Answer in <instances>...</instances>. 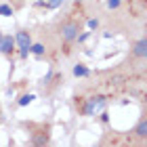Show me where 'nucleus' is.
I'll return each instance as SVG.
<instances>
[{
  "mask_svg": "<svg viewBox=\"0 0 147 147\" xmlns=\"http://www.w3.org/2000/svg\"><path fill=\"white\" fill-rule=\"evenodd\" d=\"M78 32H80V23L74 21V19H67L59 25V36H61L63 42H74L78 38Z\"/></svg>",
  "mask_w": 147,
  "mask_h": 147,
  "instance_id": "obj_1",
  "label": "nucleus"
},
{
  "mask_svg": "<svg viewBox=\"0 0 147 147\" xmlns=\"http://www.w3.org/2000/svg\"><path fill=\"white\" fill-rule=\"evenodd\" d=\"M15 46L19 49V55L21 57H28L30 55V49H32V34L28 30H19L17 36H15Z\"/></svg>",
  "mask_w": 147,
  "mask_h": 147,
  "instance_id": "obj_2",
  "label": "nucleus"
},
{
  "mask_svg": "<svg viewBox=\"0 0 147 147\" xmlns=\"http://www.w3.org/2000/svg\"><path fill=\"white\" fill-rule=\"evenodd\" d=\"M0 53H2L6 59H11L13 53H15V38L9 36V34H2V36H0Z\"/></svg>",
  "mask_w": 147,
  "mask_h": 147,
  "instance_id": "obj_3",
  "label": "nucleus"
},
{
  "mask_svg": "<svg viewBox=\"0 0 147 147\" xmlns=\"http://www.w3.org/2000/svg\"><path fill=\"white\" fill-rule=\"evenodd\" d=\"M103 107H105V99L103 97H92V99H88V103L84 107V116H92V113H97Z\"/></svg>",
  "mask_w": 147,
  "mask_h": 147,
  "instance_id": "obj_4",
  "label": "nucleus"
},
{
  "mask_svg": "<svg viewBox=\"0 0 147 147\" xmlns=\"http://www.w3.org/2000/svg\"><path fill=\"white\" fill-rule=\"evenodd\" d=\"M132 55L141 57V59H147V38H143V40H139V42L132 44Z\"/></svg>",
  "mask_w": 147,
  "mask_h": 147,
  "instance_id": "obj_5",
  "label": "nucleus"
},
{
  "mask_svg": "<svg viewBox=\"0 0 147 147\" xmlns=\"http://www.w3.org/2000/svg\"><path fill=\"white\" fill-rule=\"evenodd\" d=\"M135 135H137L139 139H147V116H143V118L137 122V126H135Z\"/></svg>",
  "mask_w": 147,
  "mask_h": 147,
  "instance_id": "obj_6",
  "label": "nucleus"
},
{
  "mask_svg": "<svg viewBox=\"0 0 147 147\" xmlns=\"http://www.w3.org/2000/svg\"><path fill=\"white\" fill-rule=\"evenodd\" d=\"M88 67H86V65L84 63H78V65H74V76H76V78H86V76H88Z\"/></svg>",
  "mask_w": 147,
  "mask_h": 147,
  "instance_id": "obj_7",
  "label": "nucleus"
},
{
  "mask_svg": "<svg viewBox=\"0 0 147 147\" xmlns=\"http://www.w3.org/2000/svg\"><path fill=\"white\" fill-rule=\"evenodd\" d=\"M30 53H34L36 57H42L44 53H46V49H44V44H40V42H32V49H30Z\"/></svg>",
  "mask_w": 147,
  "mask_h": 147,
  "instance_id": "obj_8",
  "label": "nucleus"
},
{
  "mask_svg": "<svg viewBox=\"0 0 147 147\" xmlns=\"http://www.w3.org/2000/svg\"><path fill=\"white\" fill-rule=\"evenodd\" d=\"M38 4L46 6V9H59V6L63 4V0H46V2H38Z\"/></svg>",
  "mask_w": 147,
  "mask_h": 147,
  "instance_id": "obj_9",
  "label": "nucleus"
},
{
  "mask_svg": "<svg viewBox=\"0 0 147 147\" xmlns=\"http://www.w3.org/2000/svg\"><path fill=\"white\" fill-rule=\"evenodd\" d=\"M11 15H13V6L0 4V17H11Z\"/></svg>",
  "mask_w": 147,
  "mask_h": 147,
  "instance_id": "obj_10",
  "label": "nucleus"
},
{
  "mask_svg": "<svg viewBox=\"0 0 147 147\" xmlns=\"http://www.w3.org/2000/svg\"><path fill=\"white\" fill-rule=\"evenodd\" d=\"M32 101H34V95H23L21 99H19V105H21V107H25V105H30Z\"/></svg>",
  "mask_w": 147,
  "mask_h": 147,
  "instance_id": "obj_11",
  "label": "nucleus"
},
{
  "mask_svg": "<svg viewBox=\"0 0 147 147\" xmlns=\"http://www.w3.org/2000/svg\"><path fill=\"white\" fill-rule=\"evenodd\" d=\"M107 6H109V9H118V6H120V0H107Z\"/></svg>",
  "mask_w": 147,
  "mask_h": 147,
  "instance_id": "obj_12",
  "label": "nucleus"
},
{
  "mask_svg": "<svg viewBox=\"0 0 147 147\" xmlns=\"http://www.w3.org/2000/svg\"><path fill=\"white\" fill-rule=\"evenodd\" d=\"M97 25H99L97 19H90V21H88V28H90V30H97Z\"/></svg>",
  "mask_w": 147,
  "mask_h": 147,
  "instance_id": "obj_13",
  "label": "nucleus"
},
{
  "mask_svg": "<svg viewBox=\"0 0 147 147\" xmlns=\"http://www.w3.org/2000/svg\"><path fill=\"white\" fill-rule=\"evenodd\" d=\"M86 38H88V34H82V36H78L76 40H80V42H84V40H86Z\"/></svg>",
  "mask_w": 147,
  "mask_h": 147,
  "instance_id": "obj_14",
  "label": "nucleus"
},
{
  "mask_svg": "<svg viewBox=\"0 0 147 147\" xmlns=\"http://www.w3.org/2000/svg\"><path fill=\"white\" fill-rule=\"evenodd\" d=\"M145 107H147V99H145Z\"/></svg>",
  "mask_w": 147,
  "mask_h": 147,
  "instance_id": "obj_15",
  "label": "nucleus"
},
{
  "mask_svg": "<svg viewBox=\"0 0 147 147\" xmlns=\"http://www.w3.org/2000/svg\"><path fill=\"white\" fill-rule=\"evenodd\" d=\"M0 36H2V32H0Z\"/></svg>",
  "mask_w": 147,
  "mask_h": 147,
  "instance_id": "obj_16",
  "label": "nucleus"
}]
</instances>
